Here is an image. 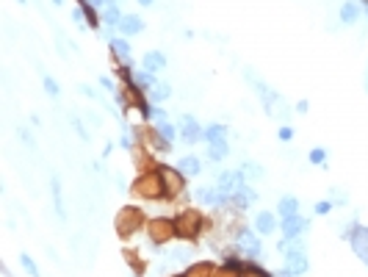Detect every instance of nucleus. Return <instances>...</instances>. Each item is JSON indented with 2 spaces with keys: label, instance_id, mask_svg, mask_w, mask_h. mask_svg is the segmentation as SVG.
<instances>
[{
  "label": "nucleus",
  "instance_id": "nucleus-1",
  "mask_svg": "<svg viewBox=\"0 0 368 277\" xmlns=\"http://www.w3.org/2000/svg\"><path fill=\"white\" fill-rule=\"evenodd\" d=\"M233 255H241V258L249 260H260L263 258V236L255 230L252 225H235L233 230Z\"/></svg>",
  "mask_w": 368,
  "mask_h": 277
},
{
  "label": "nucleus",
  "instance_id": "nucleus-2",
  "mask_svg": "<svg viewBox=\"0 0 368 277\" xmlns=\"http://www.w3.org/2000/svg\"><path fill=\"white\" fill-rule=\"evenodd\" d=\"M340 236L349 241V247H351V252L357 255V258L362 260V263L368 266V227L362 225V222H351V225H346L343 227V233Z\"/></svg>",
  "mask_w": 368,
  "mask_h": 277
},
{
  "label": "nucleus",
  "instance_id": "nucleus-3",
  "mask_svg": "<svg viewBox=\"0 0 368 277\" xmlns=\"http://www.w3.org/2000/svg\"><path fill=\"white\" fill-rule=\"evenodd\" d=\"M283 255H285V266H291L296 277H305L307 271H310V260H307V249H305V244H302V238L291 241Z\"/></svg>",
  "mask_w": 368,
  "mask_h": 277
},
{
  "label": "nucleus",
  "instance_id": "nucleus-4",
  "mask_svg": "<svg viewBox=\"0 0 368 277\" xmlns=\"http://www.w3.org/2000/svg\"><path fill=\"white\" fill-rule=\"evenodd\" d=\"M177 133L183 144H200L205 142V125H200L194 114H183L177 116Z\"/></svg>",
  "mask_w": 368,
  "mask_h": 277
},
{
  "label": "nucleus",
  "instance_id": "nucleus-5",
  "mask_svg": "<svg viewBox=\"0 0 368 277\" xmlns=\"http://www.w3.org/2000/svg\"><path fill=\"white\" fill-rule=\"evenodd\" d=\"M246 78H249L252 89H255L257 97H260V105H263V111H266V116H274V105H285L283 94H277L268 83H263L260 78H255L252 72H246Z\"/></svg>",
  "mask_w": 368,
  "mask_h": 277
},
{
  "label": "nucleus",
  "instance_id": "nucleus-6",
  "mask_svg": "<svg viewBox=\"0 0 368 277\" xmlns=\"http://www.w3.org/2000/svg\"><path fill=\"white\" fill-rule=\"evenodd\" d=\"M307 230H310V219H307V216H302V214L280 219V233H283L288 241H296V238H302Z\"/></svg>",
  "mask_w": 368,
  "mask_h": 277
},
{
  "label": "nucleus",
  "instance_id": "nucleus-7",
  "mask_svg": "<svg viewBox=\"0 0 368 277\" xmlns=\"http://www.w3.org/2000/svg\"><path fill=\"white\" fill-rule=\"evenodd\" d=\"M252 227H255L260 236H274V233L280 230V216L277 211H257L255 219H252Z\"/></svg>",
  "mask_w": 368,
  "mask_h": 277
},
{
  "label": "nucleus",
  "instance_id": "nucleus-8",
  "mask_svg": "<svg viewBox=\"0 0 368 277\" xmlns=\"http://www.w3.org/2000/svg\"><path fill=\"white\" fill-rule=\"evenodd\" d=\"M255 202H257V191L252 188V183H241L235 188V194L230 197V208H235V211H249Z\"/></svg>",
  "mask_w": 368,
  "mask_h": 277
},
{
  "label": "nucleus",
  "instance_id": "nucleus-9",
  "mask_svg": "<svg viewBox=\"0 0 368 277\" xmlns=\"http://www.w3.org/2000/svg\"><path fill=\"white\" fill-rule=\"evenodd\" d=\"M144 28H147L144 17H141V14H133V11H125L122 22H119V36L133 39V36H139V33H144Z\"/></svg>",
  "mask_w": 368,
  "mask_h": 277
},
{
  "label": "nucleus",
  "instance_id": "nucleus-10",
  "mask_svg": "<svg viewBox=\"0 0 368 277\" xmlns=\"http://www.w3.org/2000/svg\"><path fill=\"white\" fill-rule=\"evenodd\" d=\"M174 169H177L186 180H194V177H200L202 172H205V164H202L200 155H183V158H177Z\"/></svg>",
  "mask_w": 368,
  "mask_h": 277
},
{
  "label": "nucleus",
  "instance_id": "nucleus-11",
  "mask_svg": "<svg viewBox=\"0 0 368 277\" xmlns=\"http://www.w3.org/2000/svg\"><path fill=\"white\" fill-rule=\"evenodd\" d=\"M108 50H111V53L117 55L125 66H136V61H133V44H130V39H125V36H119V33H117V36L108 42Z\"/></svg>",
  "mask_w": 368,
  "mask_h": 277
},
{
  "label": "nucleus",
  "instance_id": "nucleus-12",
  "mask_svg": "<svg viewBox=\"0 0 368 277\" xmlns=\"http://www.w3.org/2000/svg\"><path fill=\"white\" fill-rule=\"evenodd\" d=\"M338 17H340V22H343V25H357V22L365 17V6H362L360 0H346V3L340 6Z\"/></svg>",
  "mask_w": 368,
  "mask_h": 277
},
{
  "label": "nucleus",
  "instance_id": "nucleus-13",
  "mask_svg": "<svg viewBox=\"0 0 368 277\" xmlns=\"http://www.w3.org/2000/svg\"><path fill=\"white\" fill-rule=\"evenodd\" d=\"M166 64H169V58H166L163 50H147V53L141 55V70L152 72V75L163 72V70H166Z\"/></svg>",
  "mask_w": 368,
  "mask_h": 277
},
{
  "label": "nucleus",
  "instance_id": "nucleus-14",
  "mask_svg": "<svg viewBox=\"0 0 368 277\" xmlns=\"http://www.w3.org/2000/svg\"><path fill=\"white\" fill-rule=\"evenodd\" d=\"M100 17H103V28H114V31H119V22H122L125 11H122V6H119L117 0H108V6L100 11Z\"/></svg>",
  "mask_w": 368,
  "mask_h": 277
},
{
  "label": "nucleus",
  "instance_id": "nucleus-15",
  "mask_svg": "<svg viewBox=\"0 0 368 277\" xmlns=\"http://www.w3.org/2000/svg\"><path fill=\"white\" fill-rule=\"evenodd\" d=\"M277 216L280 219H285V216H296V214H302V202H299V197L296 194H283V197L277 199Z\"/></svg>",
  "mask_w": 368,
  "mask_h": 277
},
{
  "label": "nucleus",
  "instance_id": "nucleus-16",
  "mask_svg": "<svg viewBox=\"0 0 368 277\" xmlns=\"http://www.w3.org/2000/svg\"><path fill=\"white\" fill-rule=\"evenodd\" d=\"M50 194H53V208L61 222H67V208H64V191H61V177L50 175Z\"/></svg>",
  "mask_w": 368,
  "mask_h": 277
},
{
  "label": "nucleus",
  "instance_id": "nucleus-17",
  "mask_svg": "<svg viewBox=\"0 0 368 277\" xmlns=\"http://www.w3.org/2000/svg\"><path fill=\"white\" fill-rule=\"evenodd\" d=\"M152 133H155V138H158V142H163L166 147H172V144L180 138L177 125H174V122H158V125H152Z\"/></svg>",
  "mask_w": 368,
  "mask_h": 277
},
{
  "label": "nucleus",
  "instance_id": "nucleus-18",
  "mask_svg": "<svg viewBox=\"0 0 368 277\" xmlns=\"http://www.w3.org/2000/svg\"><path fill=\"white\" fill-rule=\"evenodd\" d=\"M227 136H230V127L224 125V122H211V125H205V144H230Z\"/></svg>",
  "mask_w": 368,
  "mask_h": 277
},
{
  "label": "nucleus",
  "instance_id": "nucleus-19",
  "mask_svg": "<svg viewBox=\"0 0 368 277\" xmlns=\"http://www.w3.org/2000/svg\"><path fill=\"white\" fill-rule=\"evenodd\" d=\"M194 199L200 205H211V208H219V199H222V194H219L216 186H200L194 188Z\"/></svg>",
  "mask_w": 368,
  "mask_h": 277
},
{
  "label": "nucleus",
  "instance_id": "nucleus-20",
  "mask_svg": "<svg viewBox=\"0 0 368 277\" xmlns=\"http://www.w3.org/2000/svg\"><path fill=\"white\" fill-rule=\"evenodd\" d=\"M169 97H172V83H169V81H158L155 86L150 89V94H147V100L155 103V105H163Z\"/></svg>",
  "mask_w": 368,
  "mask_h": 277
},
{
  "label": "nucleus",
  "instance_id": "nucleus-21",
  "mask_svg": "<svg viewBox=\"0 0 368 277\" xmlns=\"http://www.w3.org/2000/svg\"><path fill=\"white\" fill-rule=\"evenodd\" d=\"M238 169H241V175H244L249 183H252V180H260V177L266 175V169H263V166L257 164V161H241Z\"/></svg>",
  "mask_w": 368,
  "mask_h": 277
},
{
  "label": "nucleus",
  "instance_id": "nucleus-22",
  "mask_svg": "<svg viewBox=\"0 0 368 277\" xmlns=\"http://www.w3.org/2000/svg\"><path fill=\"white\" fill-rule=\"evenodd\" d=\"M230 155V144H205V158L211 164H222Z\"/></svg>",
  "mask_w": 368,
  "mask_h": 277
},
{
  "label": "nucleus",
  "instance_id": "nucleus-23",
  "mask_svg": "<svg viewBox=\"0 0 368 277\" xmlns=\"http://www.w3.org/2000/svg\"><path fill=\"white\" fill-rule=\"evenodd\" d=\"M42 89H45V94L50 100H58L61 97V83L56 81V78L50 75V72H42Z\"/></svg>",
  "mask_w": 368,
  "mask_h": 277
},
{
  "label": "nucleus",
  "instance_id": "nucleus-24",
  "mask_svg": "<svg viewBox=\"0 0 368 277\" xmlns=\"http://www.w3.org/2000/svg\"><path fill=\"white\" fill-rule=\"evenodd\" d=\"M20 266L25 269V274H28V277H42L39 263L34 260V255H31V252H20Z\"/></svg>",
  "mask_w": 368,
  "mask_h": 277
},
{
  "label": "nucleus",
  "instance_id": "nucleus-25",
  "mask_svg": "<svg viewBox=\"0 0 368 277\" xmlns=\"http://www.w3.org/2000/svg\"><path fill=\"white\" fill-rule=\"evenodd\" d=\"M327 158H329L327 147H313L310 153H307V161H310L313 166H321V169H327Z\"/></svg>",
  "mask_w": 368,
  "mask_h": 277
},
{
  "label": "nucleus",
  "instance_id": "nucleus-26",
  "mask_svg": "<svg viewBox=\"0 0 368 277\" xmlns=\"http://www.w3.org/2000/svg\"><path fill=\"white\" fill-rule=\"evenodd\" d=\"M332 208H338V205L332 202V199H318V202H313V214L316 216H327V214H332Z\"/></svg>",
  "mask_w": 368,
  "mask_h": 277
},
{
  "label": "nucleus",
  "instance_id": "nucleus-27",
  "mask_svg": "<svg viewBox=\"0 0 368 277\" xmlns=\"http://www.w3.org/2000/svg\"><path fill=\"white\" fill-rule=\"evenodd\" d=\"M133 142H136V138H130L128 122H122V136H119V147H122V150H128V153H130V150H133Z\"/></svg>",
  "mask_w": 368,
  "mask_h": 277
},
{
  "label": "nucleus",
  "instance_id": "nucleus-28",
  "mask_svg": "<svg viewBox=\"0 0 368 277\" xmlns=\"http://www.w3.org/2000/svg\"><path fill=\"white\" fill-rule=\"evenodd\" d=\"M72 20H75V25H78L80 31H89V22H86V14H83L80 6H75V9H72Z\"/></svg>",
  "mask_w": 368,
  "mask_h": 277
},
{
  "label": "nucleus",
  "instance_id": "nucleus-29",
  "mask_svg": "<svg viewBox=\"0 0 368 277\" xmlns=\"http://www.w3.org/2000/svg\"><path fill=\"white\" fill-rule=\"evenodd\" d=\"M158 122H169V114H166V108H163V105L152 103V122H150V125H158Z\"/></svg>",
  "mask_w": 368,
  "mask_h": 277
},
{
  "label": "nucleus",
  "instance_id": "nucleus-30",
  "mask_svg": "<svg viewBox=\"0 0 368 277\" xmlns=\"http://www.w3.org/2000/svg\"><path fill=\"white\" fill-rule=\"evenodd\" d=\"M294 136H296V130L291 125H280V130H277V138L283 144H288V142H294Z\"/></svg>",
  "mask_w": 368,
  "mask_h": 277
},
{
  "label": "nucleus",
  "instance_id": "nucleus-31",
  "mask_svg": "<svg viewBox=\"0 0 368 277\" xmlns=\"http://www.w3.org/2000/svg\"><path fill=\"white\" fill-rule=\"evenodd\" d=\"M69 122H72V127H75V130H78V136L80 138H83V142H89V130H86V127H83V122H80V116H69Z\"/></svg>",
  "mask_w": 368,
  "mask_h": 277
},
{
  "label": "nucleus",
  "instance_id": "nucleus-32",
  "mask_svg": "<svg viewBox=\"0 0 368 277\" xmlns=\"http://www.w3.org/2000/svg\"><path fill=\"white\" fill-rule=\"evenodd\" d=\"M100 86L106 89V92H111V94L119 92V89H117V81H114V75H100Z\"/></svg>",
  "mask_w": 368,
  "mask_h": 277
},
{
  "label": "nucleus",
  "instance_id": "nucleus-33",
  "mask_svg": "<svg viewBox=\"0 0 368 277\" xmlns=\"http://www.w3.org/2000/svg\"><path fill=\"white\" fill-rule=\"evenodd\" d=\"M17 133H20V138H23V142H25V144H28V147H36V142H34V136H31V133H28V130H25V127H20V130H17Z\"/></svg>",
  "mask_w": 368,
  "mask_h": 277
},
{
  "label": "nucleus",
  "instance_id": "nucleus-34",
  "mask_svg": "<svg viewBox=\"0 0 368 277\" xmlns=\"http://www.w3.org/2000/svg\"><path fill=\"white\" fill-rule=\"evenodd\" d=\"M274 277H296V274L291 266H280V269H274Z\"/></svg>",
  "mask_w": 368,
  "mask_h": 277
},
{
  "label": "nucleus",
  "instance_id": "nucleus-35",
  "mask_svg": "<svg viewBox=\"0 0 368 277\" xmlns=\"http://www.w3.org/2000/svg\"><path fill=\"white\" fill-rule=\"evenodd\" d=\"M294 108H296V114H307V111H310V103H307V100H299Z\"/></svg>",
  "mask_w": 368,
  "mask_h": 277
},
{
  "label": "nucleus",
  "instance_id": "nucleus-36",
  "mask_svg": "<svg viewBox=\"0 0 368 277\" xmlns=\"http://www.w3.org/2000/svg\"><path fill=\"white\" fill-rule=\"evenodd\" d=\"M78 92H80V94H86V97H97V94H95V89H91V86H86V83H80V86H78Z\"/></svg>",
  "mask_w": 368,
  "mask_h": 277
},
{
  "label": "nucleus",
  "instance_id": "nucleus-37",
  "mask_svg": "<svg viewBox=\"0 0 368 277\" xmlns=\"http://www.w3.org/2000/svg\"><path fill=\"white\" fill-rule=\"evenodd\" d=\"M288 238H285V236H280V241H277V247H274V249H277V252H285V249H288Z\"/></svg>",
  "mask_w": 368,
  "mask_h": 277
},
{
  "label": "nucleus",
  "instance_id": "nucleus-38",
  "mask_svg": "<svg viewBox=\"0 0 368 277\" xmlns=\"http://www.w3.org/2000/svg\"><path fill=\"white\" fill-rule=\"evenodd\" d=\"M114 147H117L114 142H106V147H103V158H108V155L114 153Z\"/></svg>",
  "mask_w": 368,
  "mask_h": 277
},
{
  "label": "nucleus",
  "instance_id": "nucleus-39",
  "mask_svg": "<svg viewBox=\"0 0 368 277\" xmlns=\"http://www.w3.org/2000/svg\"><path fill=\"white\" fill-rule=\"evenodd\" d=\"M136 3H139L141 9H152V6H155V0H136Z\"/></svg>",
  "mask_w": 368,
  "mask_h": 277
},
{
  "label": "nucleus",
  "instance_id": "nucleus-40",
  "mask_svg": "<svg viewBox=\"0 0 368 277\" xmlns=\"http://www.w3.org/2000/svg\"><path fill=\"white\" fill-rule=\"evenodd\" d=\"M53 6H67V0H53Z\"/></svg>",
  "mask_w": 368,
  "mask_h": 277
},
{
  "label": "nucleus",
  "instance_id": "nucleus-41",
  "mask_svg": "<svg viewBox=\"0 0 368 277\" xmlns=\"http://www.w3.org/2000/svg\"><path fill=\"white\" fill-rule=\"evenodd\" d=\"M17 3H20V6H25V3H28V0H17Z\"/></svg>",
  "mask_w": 368,
  "mask_h": 277
},
{
  "label": "nucleus",
  "instance_id": "nucleus-42",
  "mask_svg": "<svg viewBox=\"0 0 368 277\" xmlns=\"http://www.w3.org/2000/svg\"><path fill=\"white\" fill-rule=\"evenodd\" d=\"M365 20H368V6H365Z\"/></svg>",
  "mask_w": 368,
  "mask_h": 277
},
{
  "label": "nucleus",
  "instance_id": "nucleus-43",
  "mask_svg": "<svg viewBox=\"0 0 368 277\" xmlns=\"http://www.w3.org/2000/svg\"><path fill=\"white\" fill-rule=\"evenodd\" d=\"M365 89H368V78H365Z\"/></svg>",
  "mask_w": 368,
  "mask_h": 277
}]
</instances>
